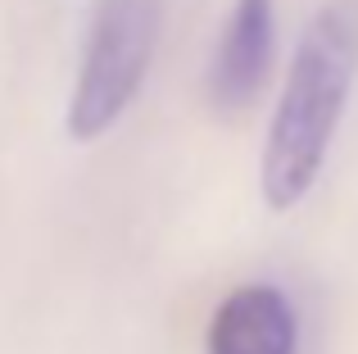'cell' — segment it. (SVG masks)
<instances>
[{
  "label": "cell",
  "mask_w": 358,
  "mask_h": 354,
  "mask_svg": "<svg viewBox=\"0 0 358 354\" xmlns=\"http://www.w3.org/2000/svg\"><path fill=\"white\" fill-rule=\"evenodd\" d=\"M358 78V0H322L295 45L263 141V200L286 213L313 191Z\"/></svg>",
  "instance_id": "6da1fadb"
},
{
  "label": "cell",
  "mask_w": 358,
  "mask_h": 354,
  "mask_svg": "<svg viewBox=\"0 0 358 354\" xmlns=\"http://www.w3.org/2000/svg\"><path fill=\"white\" fill-rule=\"evenodd\" d=\"M299 318L286 291L268 282H245L222 295L204 332V354H295Z\"/></svg>",
  "instance_id": "277c9868"
},
{
  "label": "cell",
  "mask_w": 358,
  "mask_h": 354,
  "mask_svg": "<svg viewBox=\"0 0 358 354\" xmlns=\"http://www.w3.org/2000/svg\"><path fill=\"white\" fill-rule=\"evenodd\" d=\"M277 55V5L272 0H231L227 27L213 45L204 91L218 114H245L259 100Z\"/></svg>",
  "instance_id": "3957f363"
},
{
  "label": "cell",
  "mask_w": 358,
  "mask_h": 354,
  "mask_svg": "<svg viewBox=\"0 0 358 354\" xmlns=\"http://www.w3.org/2000/svg\"><path fill=\"white\" fill-rule=\"evenodd\" d=\"M159 27L164 0H91L87 45L64 118L73 141H100L131 109L155 64Z\"/></svg>",
  "instance_id": "7a4b0ae2"
}]
</instances>
